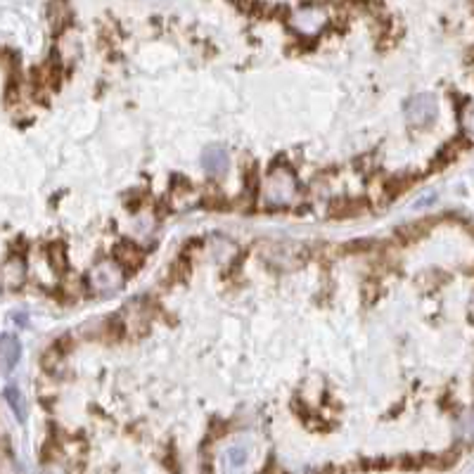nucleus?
<instances>
[{"mask_svg": "<svg viewBox=\"0 0 474 474\" xmlns=\"http://www.w3.org/2000/svg\"><path fill=\"white\" fill-rule=\"evenodd\" d=\"M325 22H327V14L318 8L299 10V12L292 17V26H294V29L303 36H316L318 31L325 26Z\"/></svg>", "mask_w": 474, "mask_h": 474, "instance_id": "20e7f679", "label": "nucleus"}, {"mask_svg": "<svg viewBox=\"0 0 474 474\" xmlns=\"http://www.w3.org/2000/svg\"><path fill=\"white\" fill-rule=\"evenodd\" d=\"M228 465L233 467V470H239V467H244V462H247V449L244 446H233V449H228Z\"/></svg>", "mask_w": 474, "mask_h": 474, "instance_id": "6e6552de", "label": "nucleus"}, {"mask_svg": "<svg viewBox=\"0 0 474 474\" xmlns=\"http://www.w3.org/2000/svg\"><path fill=\"white\" fill-rule=\"evenodd\" d=\"M124 282V270L116 263H98L93 270H90V287L98 292H114L121 287Z\"/></svg>", "mask_w": 474, "mask_h": 474, "instance_id": "f03ea898", "label": "nucleus"}, {"mask_svg": "<svg viewBox=\"0 0 474 474\" xmlns=\"http://www.w3.org/2000/svg\"><path fill=\"white\" fill-rule=\"evenodd\" d=\"M230 166V157H228L226 150L221 147H209V150L202 152V169L211 175H223Z\"/></svg>", "mask_w": 474, "mask_h": 474, "instance_id": "423d86ee", "label": "nucleus"}, {"mask_svg": "<svg viewBox=\"0 0 474 474\" xmlns=\"http://www.w3.org/2000/svg\"><path fill=\"white\" fill-rule=\"evenodd\" d=\"M297 190V180L290 171H273L270 178L266 180V188H263V200L266 204L270 206H282V204H290L292 197H294Z\"/></svg>", "mask_w": 474, "mask_h": 474, "instance_id": "f257e3e1", "label": "nucleus"}, {"mask_svg": "<svg viewBox=\"0 0 474 474\" xmlns=\"http://www.w3.org/2000/svg\"><path fill=\"white\" fill-rule=\"evenodd\" d=\"M116 257H119L121 263H131V266H138V261H140V254H138L131 244H121V247L116 249Z\"/></svg>", "mask_w": 474, "mask_h": 474, "instance_id": "1a4fd4ad", "label": "nucleus"}, {"mask_svg": "<svg viewBox=\"0 0 474 474\" xmlns=\"http://www.w3.org/2000/svg\"><path fill=\"white\" fill-rule=\"evenodd\" d=\"M22 358V344H19L17 337L12 334H3L0 337V372L8 375V372L14 370V365Z\"/></svg>", "mask_w": 474, "mask_h": 474, "instance_id": "39448f33", "label": "nucleus"}, {"mask_svg": "<svg viewBox=\"0 0 474 474\" xmlns=\"http://www.w3.org/2000/svg\"><path fill=\"white\" fill-rule=\"evenodd\" d=\"M436 116L434 95H415L408 103V121L413 126H427Z\"/></svg>", "mask_w": 474, "mask_h": 474, "instance_id": "7ed1b4c3", "label": "nucleus"}, {"mask_svg": "<svg viewBox=\"0 0 474 474\" xmlns=\"http://www.w3.org/2000/svg\"><path fill=\"white\" fill-rule=\"evenodd\" d=\"M5 398H8L10 408L14 410V415H17L19 422H24L26 420V403H24V396H22V391H19V387L10 385L8 389H5Z\"/></svg>", "mask_w": 474, "mask_h": 474, "instance_id": "0eeeda50", "label": "nucleus"}]
</instances>
